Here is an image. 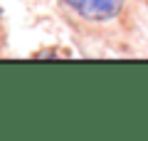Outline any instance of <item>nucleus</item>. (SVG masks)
I'll use <instances>...</instances> for the list:
<instances>
[{"mask_svg":"<svg viewBox=\"0 0 148 141\" xmlns=\"http://www.w3.org/2000/svg\"><path fill=\"white\" fill-rule=\"evenodd\" d=\"M84 20H111L121 10L123 0H62Z\"/></svg>","mask_w":148,"mask_h":141,"instance_id":"nucleus-1","label":"nucleus"}]
</instances>
